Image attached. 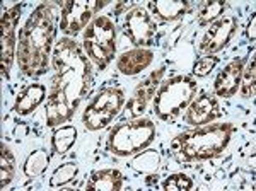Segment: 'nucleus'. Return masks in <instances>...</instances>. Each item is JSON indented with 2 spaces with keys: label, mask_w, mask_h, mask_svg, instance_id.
<instances>
[{
  "label": "nucleus",
  "mask_w": 256,
  "mask_h": 191,
  "mask_svg": "<svg viewBox=\"0 0 256 191\" xmlns=\"http://www.w3.org/2000/svg\"><path fill=\"white\" fill-rule=\"evenodd\" d=\"M226 7H227L226 2H220V0L204 4L200 14H198V22H200L202 26H207V24H210L212 20H216L218 16L226 10Z\"/></svg>",
  "instance_id": "obj_24"
},
{
  "label": "nucleus",
  "mask_w": 256,
  "mask_h": 191,
  "mask_svg": "<svg viewBox=\"0 0 256 191\" xmlns=\"http://www.w3.org/2000/svg\"><path fill=\"white\" fill-rule=\"evenodd\" d=\"M242 70H244V60L242 58H236L230 62L227 67L222 70L216 78V92L220 98H232L238 92L239 86H241Z\"/></svg>",
  "instance_id": "obj_14"
},
{
  "label": "nucleus",
  "mask_w": 256,
  "mask_h": 191,
  "mask_svg": "<svg viewBox=\"0 0 256 191\" xmlns=\"http://www.w3.org/2000/svg\"><path fill=\"white\" fill-rule=\"evenodd\" d=\"M62 6V19L60 29L65 34H77L82 28L98 14L106 2L99 0H70V2H60Z\"/></svg>",
  "instance_id": "obj_8"
},
{
  "label": "nucleus",
  "mask_w": 256,
  "mask_h": 191,
  "mask_svg": "<svg viewBox=\"0 0 256 191\" xmlns=\"http://www.w3.org/2000/svg\"><path fill=\"white\" fill-rule=\"evenodd\" d=\"M77 172H79V168H77L76 162L62 164L60 168L53 172V176L50 178V186H53V188H55V186L67 184V182L74 181V178L77 176Z\"/></svg>",
  "instance_id": "obj_23"
},
{
  "label": "nucleus",
  "mask_w": 256,
  "mask_h": 191,
  "mask_svg": "<svg viewBox=\"0 0 256 191\" xmlns=\"http://www.w3.org/2000/svg\"><path fill=\"white\" fill-rule=\"evenodd\" d=\"M162 76H164V67H160L137 86V89L134 90V94H132L130 101L126 104V113L130 118H138V116L144 114V111L147 110V104L156 96V90H158Z\"/></svg>",
  "instance_id": "obj_12"
},
{
  "label": "nucleus",
  "mask_w": 256,
  "mask_h": 191,
  "mask_svg": "<svg viewBox=\"0 0 256 191\" xmlns=\"http://www.w3.org/2000/svg\"><path fill=\"white\" fill-rule=\"evenodd\" d=\"M152 60H154V53L150 50L137 48L123 53L118 58L116 67L125 76H137V74H140L144 68H147L152 64Z\"/></svg>",
  "instance_id": "obj_15"
},
{
  "label": "nucleus",
  "mask_w": 256,
  "mask_h": 191,
  "mask_svg": "<svg viewBox=\"0 0 256 191\" xmlns=\"http://www.w3.org/2000/svg\"><path fill=\"white\" fill-rule=\"evenodd\" d=\"M123 90L118 87H104L98 92L84 113V126L88 130H101L113 122L123 106Z\"/></svg>",
  "instance_id": "obj_7"
},
{
  "label": "nucleus",
  "mask_w": 256,
  "mask_h": 191,
  "mask_svg": "<svg viewBox=\"0 0 256 191\" xmlns=\"http://www.w3.org/2000/svg\"><path fill=\"white\" fill-rule=\"evenodd\" d=\"M193 186L192 178H188L186 174L178 172V174H171L169 178H166L162 182V188L166 191H186Z\"/></svg>",
  "instance_id": "obj_26"
},
{
  "label": "nucleus",
  "mask_w": 256,
  "mask_h": 191,
  "mask_svg": "<svg viewBox=\"0 0 256 191\" xmlns=\"http://www.w3.org/2000/svg\"><path fill=\"white\" fill-rule=\"evenodd\" d=\"M218 116H220V111H218L216 98L208 94H200L195 101L190 102L184 122L192 126H204L207 123H212Z\"/></svg>",
  "instance_id": "obj_13"
},
{
  "label": "nucleus",
  "mask_w": 256,
  "mask_h": 191,
  "mask_svg": "<svg viewBox=\"0 0 256 191\" xmlns=\"http://www.w3.org/2000/svg\"><path fill=\"white\" fill-rule=\"evenodd\" d=\"M218 64V58L214 56V55H207L204 58H200V60L195 64V67H193V72H195L196 77H205L208 76L210 72H212L214 68H216V65Z\"/></svg>",
  "instance_id": "obj_27"
},
{
  "label": "nucleus",
  "mask_w": 256,
  "mask_h": 191,
  "mask_svg": "<svg viewBox=\"0 0 256 191\" xmlns=\"http://www.w3.org/2000/svg\"><path fill=\"white\" fill-rule=\"evenodd\" d=\"M238 28V20L232 16H224L214 22L210 29L207 31V34L204 36L200 43V52L205 55H214V53L220 52L230 41V38L234 36Z\"/></svg>",
  "instance_id": "obj_11"
},
{
  "label": "nucleus",
  "mask_w": 256,
  "mask_h": 191,
  "mask_svg": "<svg viewBox=\"0 0 256 191\" xmlns=\"http://www.w3.org/2000/svg\"><path fill=\"white\" fill-rule=\"evenodd\" d=\"M254 80H256V62H254V56H251L250 65L242 70V78H241L242 96L248 99L254 96V86H256Z\"/></svg>",
  "instance_id": "obj_25"
},
{
  "label": "nucleus",
  "mask_w": 256,
  "mask_h": 191,
  "mask_svg": "<svg viewBox=\"0 0 256 191\" xmlns=\"http://www.w3.org/2000/svg\"><path fill=\"white\" fill-rule=\"evenodd\" d=\"M254 28H256V18L254 16H251V20L250 24H248V29H246V36L250 38V41H254Z\"/></svg>",
  "instance_id": "obj_28"
},
{
  "label": "nucleus",
  "mask_w": 256,
  "mask_h": 191,
  "mask_svg": "<svg viewBox=\"0 0 256 191\" xmlns=\"http://www.w3.org/2000/svg\"><path fill=\"white\" fill-rule=\"evenodd\" d=\"M125 29H126V34L130 36L132 43L144 48L154 43L158 26H156L154 19L150 18V14L144 7H135V9H132L126 14Z\"/></svg>",
  "instance_id": "obj_10"
},
{
  "label": "nucleus",
  "mask_w": 256,
  "mask_h": 191,
  "mask_svg": "<svg viewBox=\"0 0 256 191\" xmlns=\"http://www.w3.org/2000/svg\"><path fill=\"white\" fill-rule=\"evenodd\" d=\"M44 96H46V90L41 84H32L30 87L22 90L18 96V101L14 104V111L18 114H30L31 111H34L41 102H43Z\"/></svg>",
  "instance_id": "obj_17"
},
{
  "label": "nucleus",
  "mask_w": 256,
  "mask_h": 191,
  "mask_svg": "<svg viewBox=\"0 0 256 191\" xmlns=\"http://www.w3.org/2000/svg\"><path fill=\"white\" fill-rule=\"evenodd\" d=\"M196 82L188 76H176L160 86L156 94L154 111L160 120H172L186 110L196 94Z\"/></svg>",
  "instance_id": "obj_5"
},
{
  "label": "nucleus",
  "mask_w": 256,
  "mask_h": 191,
  "mask_svg": "<svg viewBox=\"0 0 256 191\" xmlns=\"http://www.w3.org/2000/svg\"><path fill=\"white\" fill-rule=\"evenodd\" d=\"M53 12L46 6H38L26 20L19 34V68L28 77H40L48 70L55 40Z\"/></svg>",
  "instance_id": "obj_2"
},
{
  "label": "nucleus",
  "mask_w": 256,
  "mask_h": 191,
  "mask_svg": "<svg viewBox=\"0 0 256 191\" xmlns=\"http://www.w3.org/2000/svg\"><path fill=\"white\" fill-rule=\"evenodd\" d=\"M48 160H50V157L46 150H43V148L34 150L26 159V162H24V174H26L28 178L40 176V174H43L44 169L48 168Z\"/></svg>",
  "instance_id": "obj_21"
},
{
  "label": "nucleus",
  "mask_w": 256,
  "mask_h": 191,
  "mask_svg": "<svg viewBox=\"0 0 256 191\" xmlns=\"http://www.w3.org/2000/svg\"><path fill=\"white\" fill-rule=\"evenodd\" d=\"M156 138V124L150 120L135 118L123 122L110 132L108 148L116 156L126 157L148 147Z\"/></svg>",
  "instance_id": "obj_4"
},
{
  "label": "nucleus",
  "mask_w": 256,
  "mask_h": 191,
  "mask_svg": "<svg viewBox=\"0 0 256 191\" xmlns=\"http://www.w3.org/2000/svg\"><path fill=\"white\" fill-rule=\"evenodd\" d=\"M148 7L162 20H176L188 10L186 2H176V0H156L148 4Z\"/></svg>",
  "instance_id": "obj_18"
},
{
  "label": "nucleus",
  "mask_w": 256,
  "mask_h": 191,
  "mask_svg": "<svg viewBox=\"0 0 256 191\" xmlns=\"http://www.w3.org/2000/svg\"><path fill=\"white\" fill-rule=\"evenodd\" d=\"M84 48L99 68H106L116 52V28L106 16H99L84 31Z\"/></svg>",
  "instance_id": "obj_6"
},
{
  "label": "nucleus",
  "mask_w": 256,
  "mask_h": 191,
  "mask_svg": "<svg viewBox=\"0 0 256 191\" xmlns=\"http://www.w3.org/2000/svg\"><path fill=\"white\" fill-rule=\"evenodd\" d=\"M20 18V6L7 9L2 16V52H0V68L6 80L10 78V67L16 55V28Z\"/></svg>",
  "instance_id": "obj_9"
},
{
  "label": "nucleus",
  "mask_w": 256,
  "mask_h": 191,
  "mask_svg": "<svg viewBox=\"0 0 256 191\" xmlns=\"http://www.w3.org/2000/svg\"><path fill=\"white\" fill-rule=\"evenodd\" d=\"M52 90L46 102V123L56 126L72 118L84 94L90 87V64L88 55L70 38H62L53 52Z\"/></svg>",
  "instance_id": "obj_1"
},
{
  "label": "nucleus",
  "mask_w": 256,
  "mask_h": 191,
  "mask_svg": "<svg viewBox=\"0 0 256 191\" xmlns=\"http://www.w3.org/2000/svg\"><path fill=\"white\" fill-rule=\"evenodd\" d=\"M230 135H232L230 123L210 124L183 132L171 142V148L186 160L214 159L227 147Z\"/></svg>",
  "instance_id": "obj_3"
},
{
  "label": "nucleus",
  "mask_w": 256,
  "mask_h": 191,
  "mask_svg": "<svg viewBox=\"0 0 256 191\" xmlns=\"http://www.w3.org/2000/svg\"><path fill=\"white\" fill-rule=\"evenodd\" d=\"M159 162H160V156L159 152L156 150H146L142 154H138L137 157H134L132 160V168L138 172H154L158 171L159 168Z\"/></svg>",
  "instance_id": "obj_22"
},
{
  "label": "nucleus",
  "mask_w": 256,
  "mask_h": 191,
  "mask_svg": "<svg viewBox=\"0 0 256 191\" xmlns=\"http://www.w3.org/2000/svg\"><path fill=\"white\" fill-rule=\"evenodd\" d=\"M16 174V159L12 156L10 148L6 144L0 145V186L6 188L10 184Z\"/></svg>",
  "instance_id": "obj_19"
},
{
  "label": "nucleus",
  "mask_w": 256,
  "mask_h": 191,
  "mask_svg": "<svg viewBox=\"0 0 256 191\" xmlns=\"http://www.w3.org/2000/svg\"><path fill=\"white\" fill-rule=\"evenodd\" d=\"M123 184V176L116 169H102L90 174L86 188L94 191H118Z\"/></svg>",
  "instance_id": "obj_16"
},
{
  "label": "nucleus",
  "mask_w": 256,
  "mask_h": 191,
  "mask_svg": "<svg viewBox=\"0 0 256 191\" xmlns=\"http://www.w3.org/2000/svg\"><path fill=\"white\" fill-rule=\"evenodd\" d=\"M77 138V130L74 126H60L53 132L52 145L56 154H65Z\"/></svg>",
  "instance_id": "obj_20"
}]
</instances>
